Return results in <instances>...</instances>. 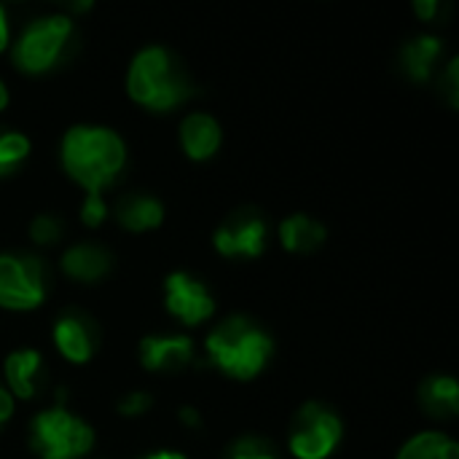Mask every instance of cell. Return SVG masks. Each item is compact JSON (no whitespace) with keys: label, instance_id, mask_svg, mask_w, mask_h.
<instances>
[{"label":"cell","instance_id":"obj_1","mask_svg":"<svg viewBox=\"0 0 459 459\" xmlns=\"http://www.w3.org/2000/svg\"><path fill=\"white\" fill-rule=\"evenodd\" d=\"M126 151L121 137L105 126H73L62 143V164L89 191L108 186L124 167Z\"/></svg>","mask_w":459,"mask_h":459},{"label":"cell","instance_id":"obj_2","mask_svg":"<svg viewBox=\"0 0 459 459\" xmlns=\"http://www.w3.org/2000/svg\"><path fill=\"white\" fill-rule=\"evenodd\" d=\"M126 86L129 94L151 110H169L194 91L180 62L161 46H148L132 59Z\"/></svg>","mask_w":459,"mask_h":459},{"label":"cell","instance_id":"obj_3","mask_svg":"<svg viewBox=\"0 0 459 459\" xmlns=\"http://www.w3.org/2000/svg\"><path fill=\"white\" fill-rule=\"evenodd\" d=\"M207 352L218 368L237 379L255 377L272 355V339L247 317H229L207 336Z\"/></svg>","mask_w":459,"mask_h":459},{"label":"cell","instance_id":"obj_4","mask_svg":"<svg viewBox=\"0 0 459 459\" xmlns=\"http://www.w3.org/2000/svg\"><path fill=\"white\" fill-rule=\"evenodd\" d=\"M91 444V428L65 409H48L32 420V449L43 459L83 457Z\"/></svg>","mask_w":459,"mask_h":459},{"label":"cell","instance_id":"obj_5","mask_svg":"<svg viewBox=\"0 0 459 459\" xmlns=\"http://www.w3.org/2000/svg\"><path fill=\"white\" fill-rule=\"evenodd\" d=\"M70 32H73V22L62 13L40 16L30 22L13 46V62L27 73L48 70L65 54Z\"/></svg>","mask_w":459,"mask_h":459},{"label":"cell","instance_id":"obj_6","mask_svg":"<svg viewBox=\"0 0 459 459\" xmlns=\"http://www.w3.org/2000/svg\"><path fill=\"white\" fill-rule=\"evenodd\" d=\"M46 296V269L35 255H0V307L32 309Z\"/></svg>","mask_w":459,"mask_h":459},{"label":"cell","instance_id":"obj_7","mask_svg":"<svg viewBox=\"0 0 459 459\" xmlns=\"http://www.w3.org/2000/svg\"><path fill=\"white\" fill-rule=\"evenodd\" d=\"M342 438V422L339 417L320 406L307 403L290 428V452L299 459H325Z\"/></svg>","mask_w":459,"mask_h":459},{"label":"cell","instance_id":"obj_8","mask_svg":"<svg viewBox=\"0 0 459 459\" xmlns=\"http://www.w3.org/2000/svg\"><path fill=\"white\" fill-rule=\"evenodd\" d=\"M215 247L223 255H261L266 247V221L253 210H239L215 231Z\"/></svg>","mask_w":459,"mask_h":459},{"label":"cell","instance_id":"obj_9","mask_svg":"<svg viewBox=\"0 0 459 459\" xmlns=\"http://www.w3.org/2000/svg\"><path fill=\"white\" fill-rule=\"evenodd\" d=\"M167 309L178 315L186 325H196L215 312V301L199 280L175 272L167 280Z\"/></svg>","mask_w":459,"mask_h":459},{"label":"cell","instance_id":"obj_10","mask_svg":"<svg viewBox=\"0 0 459 459\" xmlns=\"http://www.w3.org/2000/svg\"><path fill=\"white\" fill-rule=\"evenodd\" d=\"M188 336H145L140 342V360L148 371H175L191 360Z\"/></svg>","mask_w":459,"mask_h":459},{"label":"cell","instance_id":"obj_11","mask_svg":"<svg viewBox=\"0 0 459 459\" xmlns=\"http://www.w3.org/2000/svg\"><path fill=\"white\" fill-rule=\"evenodd\" d=\"M54 342L59 347V352L75 363H86L94 352V336H91V325L86 317L81 315H65L56 320L54 325Z\"/></svg>","mask_w":459,"mask_h":459},{"label":"cell","instance_id":"obj_12","mask_svg":"<svg viewBox=\"0 0 459 459\" xmlns=\"http://www.w3.org/2000/svg\"><path fill=\"white\" fill-rule=\"evenodd\" d=\"M180 137H183V148L191 159H207L221 145V126L207 113H191V116H186V121L180 126Z\"/></svg>","mask_w":459,"mask_h":459},{"label":"cell","instance_id":"obj_13","mask_svg":"<svg viewBox=\"0 0 459 459\" xmlns=\"http://www.w3.org/2000/svg\"><path fill=\"white\" fill-rule=\"evenodd\" d=\"M62 269L81 282H94L110 269V253L100 245H75L65 253Z\"/></svg>","mask_w":459,"mask_h":459},{"label":"cell","instance_id":"obj_14","mask_svg":"<svg viewBox=\"0 0 459 459\" xmlns=\"http://www.w3.org/2000/svg\"><path fill=\"white\" fill-rule=\"evenodd\" d=\"M116 218L132 229V231H145V229H153L161 223L164 218V207L159 199L153 196H145V194H126L118 199L116 204Z\"/></svg>","mask_w":459,"mask_h":459},{"label":"cell","instance_id":"obj_15","mask_svg":"<svg viewBox=\"0 0 459 459\" xmlns=\"http://www.w3.org/2000/svg\"><path fill=\"white\" fill-rule=\"evenodd\" d=\"M280 239L288 250L293 253H309L317 245H323L325 239V226L317 223L309 215H293L288 221H282L280 226Z\"/></svg>","mask_w":459,"mask_h":459},{"label":"cell","instance_id":"obj_16","mask_svg":"<svg viewBox=\"0 0 459 459\" xmlns=\"http://www.w3.org/2000/svg\"><path fill=\"white\" fill-rule=\"evenodd\" d=\"M40 371V352L35 350H19L5 358V377L11 390L19 398H32L35 395V377Z\"/></svg>","mask_w":459,"mask_h":459},{"label":"cell","instance_id":"obj_17","mask_svg":"<svg viewBox=\"0 0 459 459\" xmlns=\"http://www.w3.org/2000/svg\"><path fill=\"white\" fill-rule=\"evenodd\" d=\"M441 54V40L433 35H417L414 40H409L401 51V62L403 70L414 78V81H428L436 56Z\"/></svg>","mask_w":459,"mask_h":459},{"label":"cell","instance_id":"obj_18","mask_svg":"<svg viewBox=\"0 0 459 459\" xmlns=\"http://www.w3.org/2000/svg\"><path fill=\"white\" fill-rule=\"evenodd\" d=\"M422 406L436 417H452L459 409V387L452 377H433L420 390Z\"/></svg>","mask_w":459,"mask_h":459},{"label":"cell","instance_id":"obj_19","mask_svg":"<svg viewBox=\"0 0 459 459\" xmlns=\"http://www.w3.org/2000/svg\"><path fill=\"white\" fill-rule=\"evenodd\" d=\"M398 459H459V446L441 433H422L403 446Z\"/></svg>","mask_w":459,"mask_h":459},{"label":"cell","instance_id":"obj_20","mask_svg":"<svg viewBox=\"0 0 459 459\" xmlns=\"http://www.w3.org/2000/svg\"><path fill=\"white\" fill-rule=\"evenodd\" d=\"M30 153V140L19 132L0 126V175H11Z\"/></svg>","mask_w":459,"mask_h":459},{"label":"cell","instance_id":"obj_21","mask_svg":"<svg viewBox=\"0 0 459 459\" xmlns=\"http://www.w3.org/2000/svg\"><path fill=\"white\" fill-rule=\"evenodd\" d=\"M226 459H277L272 446L261 438H239L231 449Z\"/></svg>","mask_w":459,"mask_h":459},{"label":"cell","instance_id":"obj_22","mask_svg":"<svg viewBox=\"0 0 459 459\" xmlns=\"http://www.w3.org/2000/svg\"><path fill=\"white\" fill-rule=\"evenodd\" d=\"M30 234H32L35 242H56L59 234H62V221L54 218V215H38L30 223Z\"/></svg>","mask_w":459,"mask_h":459},{"label":"cell","instance_id":"obj_23","mask_svg":"<svg viewBox=\"0 0 459 459\" xmlns=\"http://www.w3.org/2000/svg\"><path fill=\"white\" fill-rule=\"evenodd\" d=\"M105 212H108V207H105L100 191H89V196H86V202H83V210H81L83 223H86V226H97V223H102Z\"/></svg>","mask_w":459,"mask_h":459},{"label":"cell","instance_id":"obj_24","mask_svg":"<svg viewBox=\"0 0 459 459\" xmlns=\"http://www.w3.org/2000/svg\"><path fill=\"white\" fill-rule=\"evenodd\" d=\"M148 406H151V395H145V393H132V395H126V398L121 401L118 411L126 414V417H132V414H143Z\"/></svg>","mask_w":459,"mask_h":459},{"label":"cell","instance_id":"obj_25","mask_svg":"<svg viewBox=\"0 0 459 459\" xmlns=\"http://www.w3.org/2000/svg\"><path fill=\"white\" fill-rule=\"evenodd\" d=\"M459 62L457 59H452V65H449V70H446V75H444V91L449 94V102H452V108H457L459 102Z\"/></svg>","mask_w":459,"mask_h":459},{"label":"cell","instance_id":"obj_26","mask_svg":"<svg viewBox=\"0 0 459 459\" xmlns=\"http://www.w3.org/2000/svg\"><path fill=\"white\" fill-rule=\"evenodd\" d=\"M414 11H417L420 16L430 19L433 11H436V0H417V3H414Z\"/></svg>","mask_w":459,"mask_h":459},{"label":"cell","instance_id":"obj_27","mask_svg":"<svg viewBox=\"0 0 459 459\" xmlns=\"http://www.w3.org/2000/svg\"><path fill=\"white\" fill-rule=\"evenodd\" d=\"M180 420L186 422V425H191V428H196L202 420H199V414H196V409H191V406H186V409H180Z\"/></svg>","mask_w":459,"mask_h":459},{"label":"cell","instance_id":"obj_28","mask_svg":"<svg viewBox=\"0 0 459 459\" xmlns=\"http://www.w3.org/2000/svg\"><path fill=\"white\" fill-rule=\"evenodd\" d=\"M5 43H8V22H5V11L0 5V51L5 48Z\"/></svg>","mask_w":459,"mask_h":459},{"label":"cell","instance_id":"obj_29","mask_svg":"<svg viewBox=\"0 0 459 459\" xmlns=\"http://www.w3.org/2000/svg\"><path fill=\"white\" fill-rule=\"evenodd\" d=\"M143 459H186L183 455H178V452H156V455H148V457Z\"/></svg>","mask_w":459,"mask_h":459},{"label":"cell","instance_id":"obj_30","mask_svg":"<svg viewBox=\"0 0 459 459\" xmlns=\"http://www.w3.org/2000/svg\"><path fill=\"white\" fill-rule=\"evenodd\" d=\"M5 105H8V89H5L3 81H0V110H3Z\"/></svg>","mask_w":459,"mask_h":459}]
</instances>
